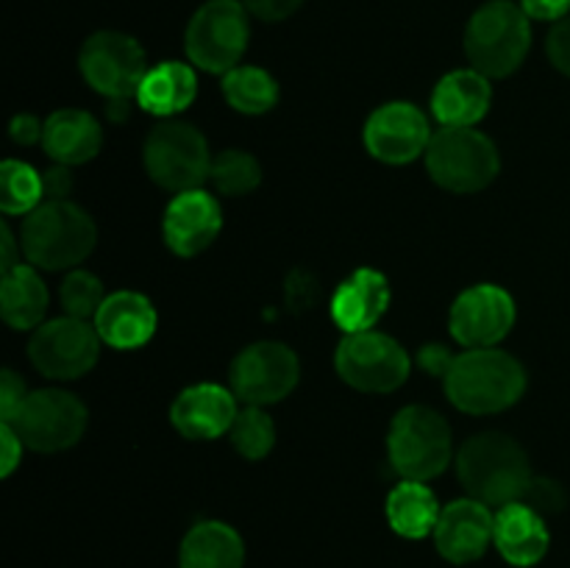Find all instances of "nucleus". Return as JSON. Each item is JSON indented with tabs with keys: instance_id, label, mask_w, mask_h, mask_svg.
I'll return each instance as SVG.
<instances>
[{
	"instance_id": "obj_1",
	"label": "nucleus",
	"mask_w": 570,
	"mask_h": 568,
	"mask_svg": "<svg viewBox=\"0 0 570 568\" xmlns=\"http://www.w3.org/2000/svg\"><path fill=\"white\" fill-rule=\"evenodd\" d=\"M456 473L468 496L488 507L521 501L534 479L523 445L504 432H482L468 440L456 454Z\"/></svg>"
},
{
	"instance_id": "obj_2",
	"label": "nucleus",
	"mask_w": 570,
	"mask_h": 568,
	"mask_svg": "<svg viewBox=\"0 0 570 568\" xmlns=\"http://www.w3.org/2000/svg\"><path fill=\"white\" fill-rule=\"evenodd\" d=\"M443 382L451 404L471 415L504 412L527 393V371L501 349H468L454 356Z\"/></svg>"
},
{
	"instance_id": "obj_3",
	"label": "nucleus",
	"mask_w": 570,
	"mask_h": 568,
	"mask_svg": "<svg viewBox=\"0 0 570 568\" xmlns=\"http://www.w3.org/2000/svg\"><path fill=\"white\" fill-rule=\"evenodd\" d=\"M98 239L92 217L72 200H45L22 223L20 248L33 267L61 271L87 259Z\"/></svg>"
},
{
	"instance_id": "obj_4",
	"label": "nucleus",
	"mask_w": 570,
	"mask_h": 568,
	"mask_svg": "<svg viewBox=\"0 0 570 568\" xmlns=\"http://www.w3.org/2000/svg\"><path fill=\"white\" fill-rule=\"evenodd\" d=\"M532 48V17L512 0H490L465 28V53L473 70L507 78L523 65Z\"/></svg>"
},
{
	"instance_id": "obj_5",
	"label": "nucleus",
	"mask_w": 570,
	"mask_h": 568,
	"mask_svg": "<svg viewBox=\"0 0 570 568\" xmlns=\"http://www.w3.org/2000/svg\"><path fill=\"white\" fill-rule=\"evenodd\" d=\"M426 167L443 189L471 195L495 182L501 159L493 139L476 128H440L429 143Z\"/></svg>"
},
{
	"instance_id": "obj_6",
	"label": "nucleus",
	"mask_w": 570,
	"mask_h": 568,
	"mask_svg": "<svg viewBox=\"0 0 570 568\" xmlns=\"http://www.w3.org/2000/svg\"><path fill=\"white\" fill-rule=\"evenodd\" d=\"M387 454L395 471L412 482L440 477L451 462L449 423L432 407H404L390 427Z\"/></svg>"
},
{
	"instance_id": "obj_7",
	"label": "nucleus",
	"mask_w": 570,
	"mask_h": 568,
	"mask_svg": "<svg viewBox=\"0 0 570 568\" xmlns=\"http://www.w3.org/2000/svg\"><path fill=\"white\" fill-rule=\"evenodd\" d=\"M248 9L239 0H209L193 14L184 37L189 61L206 72H223L239 67L248 50Z\"/></svg>"
},
{
	"instance_id": "obj_8",
	"label": "nucleus",
	"mask_w": 570,
	"mask_h": 568,
	"mask_svg": "<svg viewBox=\"0 0 570 568\" xmlns=\"http://www.w3.org/2000/svg\"><path fill=\"white\" fill-rule=\"evenodd\" d=\"M212 156L206 137L195 126L167 120L145 139V170L170 193H189L209 178Z\"/></svg>"
},
{
	"instance_id": "obj_9",
	"label": "nucleus",
	"mask_w": 570,
	"mask_h": 568,
	"mask_svg": "<svg viewBox=\"0 0 570 568\" xmlns=\"http://www.w3.org/2000/svg\"><path fill=\"white\" fill-rule=\"evenodd\" d=\"M78 65H81L83 81L109 100L137 98L150 70L142 45L120 31L92 33L83 42Z\"/></svg>"
},
{
	"instance_id": "obj_10",
	"label": "nucleus",
	"mask_w": 570,
	"mask_h": 568,
	"mask_svg": "<svg viewBox=\"0 0 570 568\" xmlns=\"http://www.w3.org/2000/svg\"><path fill=\"white\" fill-rule=\"evenodd\" d=\"M334 365L343 382L362 393H393L410 376V354L382 332L345 334L334 354Z\"/></svg>"
},
{
	"instance_id": "obj_11",
	"label": "nucleus",
	"mask_w": 570,
	"mask_h": 568,
	"mask_svg": "<svg viewBox=\"0 0 570 568\" xmlns=\"http://www.w3.org/2000/svg\"><path fill=\"white\" fill-rule=\"evenodd\" d=\"M6 423V421H3ZM22 438V443L33 451H65L83 438L89 423V412L81 399L67 390H37L22 401L14 421H9Z\"/></svg>"
},
{
	"instance_id": "obj_12",
	"label": "nucleus",
	"mask_w": 570,
	"mask_h": 568,
	"mask_svg": "<svg viewBox=\"0 0 570 568\" xmlns=\"http://www.w3.org/2000/svg\"><path fill=\"white\" fill-rule=\"evenodd\" d=\"M301 376V362L295 351L284 343H254L237 354L232 362V393L239 401L254 407L276 404V401L287 399L295 390Z\"/></svg>"
},
{
	"instance_id": "obj_13",
	"label": "nucleus",
	"mask_w": 570,
	"mask_h": 568,
	"mask_svg": "<svg viewBox=\"0 0 570 568\" xmlns=\"http://www.w3.org/2000/svg\"><path fill=\"white\" fill-rule=\"evenodd\" d=\"M100 334L81 317H56L42 323L28 343L33 368L50 379H78L95 368L100 356Z\"/></svg>"
},
{
	"instance_id": "obj_14",
	"label": "nucleus",
	"mask_w": 570,
	"mask_h": 568,
	"mask_svg": "<svg viewBox=\"0 0 570 568\" xmlns=\"http://www.w3.org/2000/svg\"><path fill=\"white\" fill-rule=\"evenodd\" d=\"M449 326L465 349H495L515 326V298L499 284H476L454 301Z\"/></svg>"
},
{
	"instance_id": "obj_15",
	"label": "nucleus",
	"mask_w": 570,
	"mask_h": 568,
	"mask_svg": "<svg viewBox=\"0 0 570 568\" xmlns=\"http://www.w3.org/2000/svg\"><path fill=\"white\" fill-rule=\"evenodd\" d=\"M426 115L415 104L395 100L373 111L365 123V148L387 165H406L426 154L432 143Z\"/></svg>"
},
{
	"instance_id": "obj_16",
	"label": "nucleus",
	"mask_w": 570,
	"mask_h": 568,
	"mask_svg": "<svg viewBox=\"0 0 570 568\" xmlns=\"http://www.w3.org/2000/svg\"><path fill=\"white\" fill-rule=\"evenodd\" d=\"M495 535V516L476 499H456L443 507L434 527V546L440 557L454 566H468L484 557Z\"/></svg>"
},
{
	"instance_id": "obj_17",
	"label": "nucleus",
	"mask_w": 570,
	"mask_h": 568,
	"mask_svg": "<svg viewBox=\"0 0 570 568\" xmlns=\"http://www.w3.org/2000/svg\"><path fill=\"white\" fill-rule=\"evenodd\" d=\"M223 228V212L220 204L206 189H189V193H178L176 198L167 204L165 221H161V232H165V243L170 245L173 254L178 256H195L200 251L209 248L215 237Z\"/></svg>"
},
{
	"instance_id": "obj_18",
	"label": "nucleus",
	"mask_w": 570,
	"mask_h": 568,
	"mask_svg": "<svg viewBox=\"0 0 570 568\" xmlns=\"http://www.w3.org/2000/svg\"><path fill=\"white\" fill-rule=\"evenodd\" d=\"M237 412V395L232 390L204 382L178 393L170 421L187 440H215L232 429Z\"/></svg>"
},
{
	"instance_id": "obj_19",
	"label": "nucleus",
	"mask_w": 570,
	"mask_h": 568,
	"mask_svg": "<svg viewBox=\"0 0 570 568\" xmlns=\"http://www.w3.org/2000/svg\"><path fill=\"white\" fill-rule=\"evenodd\" d=\"M92 323L106 345L120 351H131L154 337L159 317H156L154 304H150L142 293L117 290V293L106 295V301L100 304Z\"/></svg>"
},
{
	"instance_id": "obj_20",
	"label": "nucleus",
	"mask_w": 570,
	"mask_h": 568,
	"mask_svg": "<svg viewBox=\"0 0 570 568\" xmlns=\"http://www.w3.org/2000/svg\"><path fill=\"white\" fill-rule=\"evenodd\" d=\"M390 306L387 276L373 267H360L337 287L332 298V317L345 334L371 332Z\"/></svg>"
},
{
	"instance_id": "obj_21",
	"label": "nucleus",
	"mask_w": 570,
	"mask_h": 568,
	"mask_svg": "<svg viewBox=\"0 0 570 568\" xmlns=\"http://www.w3.org/2000/svg\"><path fill=\"white\" fill-rule=\"evenodd\" d=\"M551 543L546 518L523 501L499 507L495 512L493 546L510 566L532 568L546 557Z\"/></svg>"
},
{
	"instance_id": "obj_22",
	"label": "nucleus",
	"mask_w": 570,
	"mask_h": 568,
	"mask_svg": "<svg viewBox=\"0 0 570 568\" xmlns=\"http://www.w3.org/2000/svg\"><path fill=\"white\" fill-rule=\"evenodd\" d=\"M493 104L490 78L479 70H454L438 81L432 92V111L443 128H473Z\"/></svg>"
},
{
	"instance_id": "obj_23",
	"label": "nucleus",
	"mask_w": 570,
	"mask_h": 568,
	"mask_svg": "<svg viewBox=\"0 0 570 568\" xmlns=\"http://www.w3.org/2000/svg\"><path fill=\"white\" fill-rule=\"evenodd\" d=\"M42 145L50 159L72 167L95 159L104 145V131L89 111L59 109L45 120Z\"/></svg>"
},
{
	"instance_id": "obj_24",
	"label": "nucleus",
	"mask_w": 570,
	"mask_h": 568,
	"mask_svg": "<svg viewBox=\"0 0 570 568\" xmlns=\"http://www.w3.org/2000/svg\"><path fill=\"white\" fill-rule=\"evenodd\" d=\"M245 543L234 527L223 521H200L184 535L178 568H243Z\"/></svg>"
},
{
	"instance_id": "obj_25",
	"label": "nucleus",
	"mask_w": 570,
	"mask_h": 568,
	"mask_svg": "<svg viewBox=\"0 0 570 568\" xmlns=\"http://www.w3.org/2000/svg\"><path fill=\"white\" fill-rule=\"evenodd\" d=\"M198 95L195 70L184 61H161L150 67L142 87L137 92V104L156 117L181 115Z\"/></svg>"
},
{
	"instance_id": "obj_26",
	"label": "nucleus",
	"mask_w": 570,
	"mask_h": 568,
	"mask_svg": "<svg viewBox=\"0 0 570 568\" xmlns=\"http://www.w3.org/2000/svg\"><path fill=\"white\" fill-rule=\"evenodd\" d=\"M0 310L3 321L11 329H37L42 326V317L48 312V287L39 278L33 265H17L3 273L0 284Z\"/></svg>"
},
{
	"instance_id": "obj_27",
	"label": "nucleus",
	"mask_w": 570,
	"mask_h": 568,
	"mask_svg": "<svg viewBox=\"0 0 570 568\" xmlns=\"http://www.w3.org/2000/svg\"><path fill=\"white\" fill-rule=\"evenodd\" d=\"M440 512H443V507L438 505V496L426 488V482L404 479L387 496V521L401 538L421 540L426 535H434Z\"/></svg>"
},
{
	"instance_id": "obj_28",
	"label": "nucleus",
	"mask_w": 570,
	"mask_h": 568,
	"mask_svg": "<svg viewBox=\"0 0 570 568\" xmlns=\"http://www.w3.org/2000/svg\"><path fill=\"white\" fill-rule=\"evenodd\" d=\"M223 95L228 106L243 115H265L278 104V84L262 67L239 65L223 76Z\"/></svg>"
},
{
	"instance_id": "obj_29",
	"label": "nucleus",
	"mask_w": 570,
	"mask_h": 568,
	"mask_svg": "<svg viewBox=\"0 0 570 568\" xmlns=\"http://www.w3.org/2000/svg\"><path fill=\"white\" fill-rule=\"evenodd\" d=\"M45 176H39L31 165L17 159H6L0 167V206L6 215H31L45 204Z\"/></svg>"
},
{
	"instance_id": "obj_30",
	"label": "nucleus",
	"mask_w": 570,
	"mask_h": 568,
	"mask_svg": "<svg viewBox=\"0 0 570 568\" xmlns=\"http://www.w3.org/2000/svg\"><path fill=\"white\" fill-rule=\"evenodd\" d=\"M209 182L217 195H248L259 187L262 182V167L245 150H223V154L212 156L209 167Z\"/></svg>"
},
{
	"instance_id": "obj_31",
	"label": "nucleus",
	"mask_w": 570,
	"mask_h": 568,
	"mask_svg": "<svg viewBox=\"0 0 570 568\" xmlns=\"http://www.w3.org/2000/svg\"><path fill=\"white\" fill-rule=\"evenodd\" d=\"M228 434H232L234 449H237L245 460H262V457L273 449V443H276V427H273L271 415H267L262 407L254 404H245L243 410L237 412Z\"/></svg>"
},
{
	"instance_id": "obj_32",
	"label": "nucleus",
	"mask_w": 570,
	"mask_h": 568,
	"mask_svg": "<svg viewBox=\"0 0 570 568\" xmlns=\"http://www.w3.org/2000/svg\"><path fill=\"white\" fill-rule=\"evenodd\" d=\"M59 298L67 315L87 321V317L98 315L100 304L106 301V293H104V284H100V278L95 276V273L72 271L67 273V278L61 282Z\"/></svg>"
},
{
	"instance_id": "obj_33",
	"label": "nucleus",
	"mask_w": 570,
	"mask_h": 568,
	"mask_svg": "<svg viewBox=\"0 0 570 568\" xmlns=\"http://www.w3.org/2000/svg\"><path fill=\"white\" fill-rule=\"evenodd\" d=\"M521 501L523 505L532 507V510H538L540 516L546 518V516H554V512L566 510L568 496H566V490H562V484L554 482V479L534 477Z\"/></svg>"
},
{
	"instance_id": "obj_34",
	"label": "nucleus",
	"mask_w": 570,
	"mask_h": 568,
	"mask_svg": "<svg viewBox=\"0 0 570 568\" xmlns=\"http://www.w3.org/2000/svg\"><path fill=\"white\" fill-rule=\"evenodd\" d=\"M546 50H549V59L562 76L570 78V14L566 20L554 22V28L549 31L546 39Z\"/></svg>"
},
{
	"instance_id": "obj_35",
	"label": "nucleus",
	"mask_w": 570,
	"mask_h": 568,
	"mask_svg": "<svg viewBox=\"0 0 570 568\" xmlns=\"http://www.w3.org/2000/svg\"><path fill=\"white\" fill-rule=\"evenodd\" d=\"M26 384L17 376L14 371H3V379H0V415L3 421H14V415L20 412L22 401H26Z\"/></svg>"
},
{
	"instance_id": "obj_36",
	"label": "nucleus",
	"mask_w": 570,
	"mask_h": 568,
	"mask_svg": "<svg viewBox=\"0 0 570 568\" xmlns=\"http://www.w3.org/2000/svg\"><path fill=\"white\" fill-rule=\"evenodd\" d=\"M245 9L250 11L254 17L265 22H278V20H287L289 14L301 9L304 0H243Z\"/></svg>"
},
{
	"instance_id": "obj_37",
	"label": "nucleus",
	"mask_w": 570,
	"mask_h": 568,
	"mask_svg": "<svg viewBox=\"0 0 570 568\" xmlns=\"http://www.w3.org/2000/svg\"><path fill=\"white\" fill-rule=\"evenodd\" d=\"M22 438L17 434V429L11 423H0V477H11L14 468L20 466V457H22Z\"/></svg>"
},
{
	"instance_id": "obj_38",
	"label": "nucleus",
	"mask_w": 570,
	"mask_h": 568,
	"mask_svg": "<svg viewBox=\"0 0 570 568\" xmlns=\"http://www.w3.org/2000/svg\"><path fill=\"white\" fill-rule=\"evenodd\" d=\"M521 6L532 20L543 22L566 20L570 11V0H521Z\"/></svg>"
},
{
	"instance_id": "obj_39",
	"label": "nucleus",
	"mask_w": 570,
	"mask_h": 568,
	"mask_svg": "<svg viewBox=\"0 0 570 568\" xmlns=\"http://www.w3.org/2000/svg\"><path fill=\"white\" fill-rule=\"evenodd\" d=\"M11 139L20 145H31V143H42V134H45V126L37 120V117L31 115H17L14 120H11Z\"/></svg>"
},
{
	"instance_id": "obj_40",
	"label": "nucleus",
	"mask_w": 570,
	"mask_h": 568,
	"mask_svg": "<svg viewBox=\"0 0 570 568\" xmlns=\"http://www.w3.org/2000/svg\"><path fill=\"white\" fill-rule=\"evenodd\" d=\"M417 362H421L423 368H426L429 373H434V376H443L449 373L451 362H454V356L449 354V351L443 349V345H426V349L421 351V356H417Z\"/></svg>"
},
{
	"instance_id": "obj_41",
	"label": "nucleus",
	"mask_w": 570,
	"mask_h": 568,
	"mask_svg": "<svg viewBox=\"0 0 570 568\" xmlns=\"http://www.w3.org/2000/svg\"><path fill=\"white\" fill-rule=\"evenodd\" d=\"M70 184L72 182L67 167H53V170L45 173V195H48V200H67Z\"/></svg>"
},
{
	"instance_id": "obj_42",
	"label": "nucleus",
	"mask_w": 570,
	"mask_h": 568,
	"mask_svg": "<svg viewBox=\"0 0 570 568\" xmlns=\"http://www.w3.org/2000/svg\"><path fill=\"white\" fill-rule=\"evenodd\" d=\"M0 245H3V273H9L11 267H17L20 262L14 259V248H17L14 234H11V228L6 226V223H3V228H0Z\"/></svg>"
}]
</instances>
